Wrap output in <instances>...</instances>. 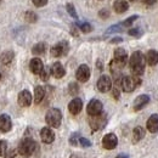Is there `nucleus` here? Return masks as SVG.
Masks as SVG:
<instances>
[{"label":"nucleus","instance_id":"nucleus-20","mask_svg":"<svg viewBox=\"0 0 158 158\" xmlns=\"http://www.w3.org/2000/svg\"><path fill=\"white\" fill-rule=\"evenodd\" d=\"M127 59H128V55H127V51L122 48H118L114 50V60L118 61L120 63L125 64L127 63Z\"/></svg>","mask_w":158,"mask_h":158},{"label":"nucleus","instance_id":"nucleus-38","mask_svg":"<svg viewBox=\"0 0 158 158\" xmlns=\"http://www.w3.org/2000/svg\"><path fill=\"white\" fill-rule=\"evenodd\" d=\"M145 4H147V5H153L155 2H156V0H142Z\"/></svg>","mask_w":158,"mask_h":158},{"label":"nucleus","instance_id":"nucleus-34","mask_svg":"<svg viewBox=\"0 0 158 158\" xmlns=\"http://www.w3.org/2000/svg\"><path fill=\"white\" fill-rule=\"evenodd\" d=\"M15 157H16V151H15V150L9 151V152L5 153V156H4V158H15Z\"/></svg>","mask_w":158,"mask_h":158},{"label":"nucleus","instance_id":"nucleus-23","mask_svg":"<svg viewBox=\"0 0 158 158\" xmlns=\"http://www.w3.org/2000/svg\"><path fill=\"white\" fill-rule=\"evenodd\" d=\"M45 96V90L43 86H35L34 89V102L35 103H40Z\"/></svg>","mask_w":158,"mask_h":158},{"label":"nucleus","instance_id":"nucleus-5","mask_svg":"<svg viewBox=\"0 0 158 158\" xmlns=\"http://www.w3.org/2000/svg\"><path fill=\"white\" fill-rule=\"evenodd\" d=\"M102 108H103L102 102L99 101V100L94 99L89 102V105H88V107H86V112H88L89 116L93 117V116L101 114V113H102Z\"/></svg>","mask_w":158,"mask_h":158},{"label":"nucleus","instance_id":"nucleus-6","mask_svg":"<svg viewBox=\"0 0 158 158\" xmlns=\"http://www.w3.org/2000/svg\"><path fill=\"white\" fill-rule=\"evenodd\" d=\"M68 52V44L66 41H61L51 48V55L54 57H61Z\"/></svg>","mask_w":158,"mask_h":158},{"label":"nucleus","instance_id":"nucleus-36","mask_svg":"<svg viewBox=\"0 0 158 158\" xmlns=\"http://www.w3.org/2000/svg\"><path fill=\"white\" fill-rule=\"evenodd\" d=\"M129 34H130V35L139 37V35H140V31H139V29H130V31H129Z\"/></svg>","mask_w":158,"mask_h":158},{"label":"nucleus","instance_id":"nucleus-33","mask_svg":"<svg viewBox=\"0 0 158 158\" xmlns=\"http://www.w3.org/2000/svg\"><path fill=\"white\" fill-rule=\"evenodd\" d=\"M26 19L29 21V22H34V21H37V16H35L34 12H27Z\"/></svg>","mask_w":158,"mask_h":158},{"label":"nucleus","instance_id":"nucleus-12","mask_svg":"<svg viewBox=\"0 0 158 158\" xmlns=\"http://www.w3.org/2000/svg\"><path fill=\"white\" fill-rule=\"evenodd\" d=\"M12 128L11 118L7 114H1L0 116V131L1 133H7Z\"/></svg>","mask_w":158,"mask_h":158},{"label":"nucleus","instance_id":"nucleus-14","mask_svg":"<svg viewBox=\"0 0 158 158\" xmlns=\"http://www.w3.org/2000/svg\"><path fill=\"white\" fill-rule=\"evenodd\" d=\"M150 102V98H148V95H140L138 96L135 101H134V111H140V110H142L147 103Z\"/></svg>","mask_w":158,"mask_h":158},{"label":"nucleus","instance_id":"nucleus-10","mask_svg":"<svg viewBox=\"0 0 158 158\" xmlns=\"http://www.w3.org/2000/svg\"><path fill=\"white\" fill-rule=\"evenodd\" d=\"M19 103L22 107H28L32 103V94L28 90H23L19 94Z\"/></svg>","mask_w":158,"mask_h":158},{"label":"nucleus","instance_id":"nucleus-39","mask_svg":"<svg viewBox=\"0 0 158 158\" xmlns=\"http://www.w3.org/2000/svg\"><path fill=\"white\" fill-rule=\"evenodd\" d=\"M118 41H122V39H120V38H116V39L111 40V43H118Z\"/></svg>","mask_w":158,"mask_h":158},{"label":"nucleus","instance_id":"nucleus-11","mask_svg":"<svg viewBox=\"0 0 158 158\" xmlns=\"http://www.w3.org/2000/svg\"><path fill=\"white\" fill-rule=\"evenodd\" d=\"M40 138H41V141H43V142H45V143H51V142L55 140V134H54V131H52L50 128L45 127V128H43L41 131H40Z\"/></svg>","mask_w":158,"mask_h":158},{"label":"nucleus","instance_id":"nucleus-31","mask_svg":"<svg viewBox=\"0 0 158 158\" xmlns=\"http://www.w3.org/2000/svg\"><path fill=\"white\" fill-rule=\"evenodd\" d=\"M49 76H50V72H49V69H46V68H44V69L40 72V78L43 79V80H48V79H49Z\"/></svg>","mask_w":158,"mask_h":158},{"label":"nucleus","instance_id":"nucleus-29","mask_svg":"<svg viewBox=\"0 0 158 158\" xmlns=\"http://www.w3.org/2000/svg\"><path fill=\"white\" fill-rule=\"evenodd\" d=\"M67 11L72 17H77V11H76V9L72 4H67Z\"/></svg>","mask_w":158,"mask_h":158},{"label":"nucleus","instance_id":"nucleus-27","mask_svg":"<svg viewBox=\"0 0 158 158\" xmlns=\"http://www.w3.org/2000/svg\"><path fill=\"white\" fill-rule=\"evenodd\" d=\"M138 17H139V16H136V15H135V16H131V17L127 19V20H125L124 22H123V23H122V24H123L124 27H129V26H131V24H133L135 21L138 20Z\"/></svg>","mask_w":158,"mask_h":158},{"label":"nucleus","instance_id":"nucleus-4","mask_svg":"<svg viewBox=\"0 0 158 158\" xmlns=\"http://www.w3.org/2000/svg\"><path fill=\"white\" fill-rule=\"evenodd\" d=\"M141 83V80L138 76L135 77H131V76H127V77H123L122 81H120V85H122V89L125 91V93H131L136 89L139 84Z\"/></svg>","mask_w":158,"mask_h":158},{"label":"nucleus","instance_id":"nucleus-9","mask_svg":"<svg viewBox=\"0 0 158 158\" xmlns=\"http://www.w3.org/2000/svg\"><path fill=\"white\" fill-rule=\"evenodd\" d=\"M76 77L79 81L81 83H85L88 81L89 78H90V68L86 66V64H81L79 66L78 69H77V73H76Z\"/></svg>","mask_w":158,"mask_h":158},{"label":"nucleus","instance_id":"nucleus-15","mask_svg":"<svg viewBox=\"0 0 158 158\" xmlns=\"http://www.w3.org/2000/svg\"><path fill=\"white\" fill-rule=\"evenodd\" d=\"M29 68L32 71V73L34 74H40V72L44 69V64H43V61L38 57L31 60V63H29Z\"/></svg>","mask_w":158,"mask_h":158},{"label":"nucleus","instance_id":"nucleus-21","mask_svg":"<svg viewBox=\"0 0 158 158\" xmlns=\"http://www.w3.org/2000/svg\"><path fill=\"white\" fill-rule=\"evenodd\" d=\"M145 60H146V62L150 66H156L158 63V51H156V50H150L147 52Z\"/></svg>","mask_w":158,"mask_h":158},{"label":"nucleus","instance_id":"nucleus-17","mask_svg":"<svg viewBox=\"0 0 158 158\" xmlns=\"http://www.w3.org/2000/svg\"><path fill=\"white\" fill-rule=\"evenodd\" d=\"M106 123V119L102 117V114H98V116H93V119L90 120V127L94 130H98L100 128H102Z\"/></svg>","mask_w":158,"mask_h":158},{"label":"nucleus","instance_id":"nucleus-13","mask_svg":"<svg viewBox=\"0 0 158 158\" xmlns=\"http://www.w3.org/2000/svg\"><path fill=\"white\" fill-rule=\"evenodd\" d=\"M68 110H69V112L72 114H78V113H80V111L83 110V101L80 99H78V98L73 99L69 102V105H68Z\"/></svg>","mask_w":158,"mask_h":158},{"label":"nucleus","instance_id":"nucleus-25","mask_svg":"<svg viewBox=\"0 0 158 158\" xmlns=\"http://www.w3.org/2000/svg\"><path fill=\"white\" fill-rule=\"evenodd\" d=\"M45 50H46V45H45L44 43H39V44H37V45L32 49V52H33L34 55H43V54L45 52Z\"/></svg>","mask_w":158,"mask_h":158},{"label":"nucleus","instance_id":"nucleus-16","mask_svg":"<svg viewBox=\"0 0 158 158\" xmlns=\"http://www.w3.org/2000/svg\"><path fill=\"white\" fill-rule=\"evenodd\" d=\"M51 73H52V76H54L55 78L60 79L66 74V69H64V67L62 66V63L55 62V63L52 64V67H51Z\"/></svg>","mask_w":158,"mask_h":158},{"label":"nucleus","instance_id":"nucleus-35","mask_svg":"<svg viewBox=\"0 0 158 158\" xmlns=\"http://www.w3.org/2000/svg\"><path fill=\"white\" fill-rule=\"evenodd\" d=\"M79 142L83 145V146H85V147H89L91 143H90V141L89 140H86V139H84V138H80L79 139Z\"/></svg>","mask_w":158,"mask_h":158},{"label":"nucleus","instance_id":"nucleus-1","mask_svg":"<svg viewBox=\"0 0 158 158\" xmlns=\"http://www.w3.org/2000/svg\"><path fill=\"white\" fill-rule=\"evenodd\" d=\"M129 66L134 76H142L145 72V57L141 51H135L129 60Z\"/></svg>","mask_w":158,"mask_h":158},{"label":"nucleus","instance_id":"nucleus-26","mask_svg":"<svg viewBox=\"0 0 158 158\" xmlns=\"http://www.w3.org/2000/svg\"><path fill=\"white\" fill-rule=\"evenodd\" d=\"M6 150H7V142L5 140H0V157L5 156Z\"/></svg>","mask_w":158,"mask_h":158},{"label":"nucleus","instance_id":"nucleus-40","mask_svg":"<svg viewBox=\"0 0 158 158\" xmlns=\"http://www.w3.org/2000/svg\"><path fill=\"white\" fill-rule=\"evenodd\" d=\"M1 78H2V77H1V73H0V80H1Z\"/></svg>","mask_w":158,"mask_h":158},{"label":"nucleus","instance_id":"nucleus-24","mask_svg":"<svg viewBox=\"0 0 158 158\" xmlns=\"http://www.w3.org/2000/svg\"><path fill=\"white\" fill-rule=\"evenodd\" d=\"M14 60V52L12 51H5L0 55V62L2 64H9Z\"/></svg>","mask_w":158,"mask_h":158},{"label":"nucleus","instance_id":"nucleus-8","mask_svg":"<svg viewBox=\"0 0 158 158\" xmlns=\"http://www.w3.org/2000/svg\"><path fill=\"white\" fill-rule=\"evenodd\" d=\"M98 89L101 93H107L112 89V80L108 76H101L98 80Z\"/></svg>","mask_w":158,"mask_h":158},{"label":"nucleus","instance_id":"nucleus-3","mask_svg":"<svg viewBox=\"0 0 158 158\" xmlns=\"http://www.w3.org/2000/svg\"><path fill=\"white\" fill-rule=\"evenodd\" d=\"M45 120H46V124L50 125L51 128H59L61 125V122H62V114H61V111L57 108H51L46 112V116H45Z\"/></svg>","mask_w":158,"mask_h":158},{"label":"nucleus","instance_id":"nucleus-2","mask_svg":"<svg viewBox=\"0 0 158 158\" xmlns=\"http://www.w3.org/2000/svg\"><path fill=\"white\" fill-rule=\"evenodd\" d=\"M35 148H37L35 141L33 139L27 138L21 141L20 146H19V152H20V155L24 156V157H29L34 153Z\"/></svg>","mask_w":158,"mask_h":158},{"label":"nucleus","instance_id":"nucleus-22","mask_svg":"<svg viewBox=\"0 0 158 158\" xmlns=\"http://www.w3.org/2000/svg\"><path fill=\"white\" fill-rule=\"evenodd\" d=\"M145 138V129L142 127H136L133 131V141L134 142H139L140 140Z\"/></svg>","mask_w":158,"mask_h":158},{"label":"nucleus","instance_id":"nucleus-41","mask_svg":"<svg viewBox=\"0 0 158 158\" xmlns=\"http://www.w3.org/2000/svg\"><path fill=\"white\" fill-rule=\"evenodd\" d=\"M130 1H134V0H130Z\"/></svg>","mask_w":158,"mask_h":158},{"label":"nucleus","instance_id":"nucleus-30","mask_svg":"<svg viewBox=\"0 0 158 158\" xmlns=\"http://www.w3.org/2000/svg\"><path fill=\"white\" fill-rule=\"evenodd\" d=\"M78 90H79V88L76 83H71V84H69V93H71L72 95H76V94L78 93Z\"/></svg>","mask_w":158,"mask_h":158},{"label":"nucleus","instance_id":"nucleus-28","mask_svg":"<svg viewBox=\"0 0 158 158\" xmlns=\"http://www.w3.org/2000/svg\"><path fill=\"white\" fill-rule=\"evenodd\" d=\"M79 27H80L81 32H84V33H89V32H91V31H93V27H91L89 23H81Z\"/></svg>","mask_w":158,"mask_h":158},{"label":"nucleus","instance_id":"nucleus-32","mask_svg":"<svg viewBox=\"0 0 158 158\" xmlns=\"http://www.w3.org/2000/svg\"><path fill=\"white\" fill-rule=\"evenodd\" d=\"M33 4L37 7H41V6H45L48 4V0H33Z\"/></svg>","mask_w":158,"mask_h":158},{"label":"nucleus","instance_id":"nucleus-37","mask_svg":"<svg viewBox=\"0 0 158 158\" xmlns=\"http://www.w3.org/2000/svg\"><path fill=\"white\" fill-rule=\"evenodd\" d=\"M117 31H120V27L119 26H114V27H112V28L108 29V32H117Z\"/></svg>","mask_w":158,"mask_h":158},{"label":"nucleus","instance_id":"nucleus-18","mask_svg":"<svg viewBox=\"0 0 158 158\" xmlns=\"http://www.w3.org/2000/svg\"><path fill=\"white\" fill-rule=\"evenodd\" d=\"M147 129L150 133H157L158 131V114H152L147 120Z\"/></svg>","mask_w":158,"mask_h":158},{"label":"nucleus","instance_id":"nucleus-7","mask_svg":"<svg viewBox=\"0 0 158 158\" xmlns=\"http://www.w3.org/2000/svg\"><path fill=\"white\" fill-rule=\"evenodd\" d=\"M118 145V139L114 134H107L102 139V146L106 150H113Z\"/></svg>","mask_w":158,"mask_h":158},{"label":"nucleus","instance_id":"nucleus-19","mask_svg":"<svg viewBox=\"0 0 158 158\" xmlns=\"http://www.w3.org/2000/svg\"><path fill=\"white\" fill-rule=\"evenodd\" d=\"M113 9L117 14H123L129 9V4L127 0H116L113 4Z\"/></svg>","mask_w":158,"mask_h":158}]
</instances>
